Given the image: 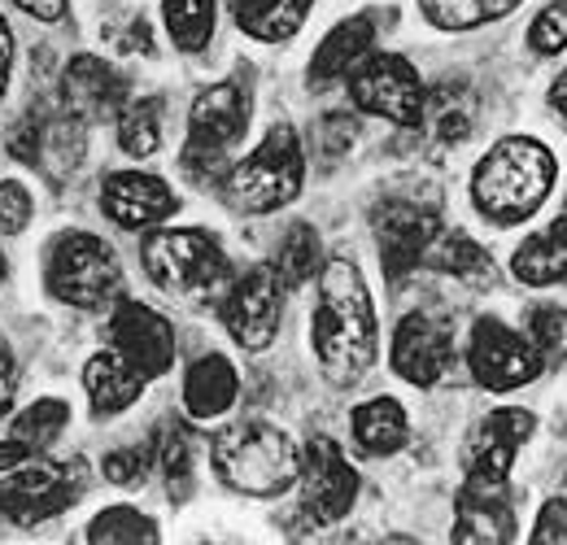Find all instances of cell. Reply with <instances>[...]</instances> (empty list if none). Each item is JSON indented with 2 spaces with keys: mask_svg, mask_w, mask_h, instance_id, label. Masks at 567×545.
Listing matches in <instances>:
<instances>
[{
  "mask_svg": "<svg viewBox=\"0 0 567 545\" xmlns=\"http://www.w3.org/2000/svg\"><path fill=\"white\" fill-rule=\"evenodd\" d=\"M315 358L323 367V376L332 384H358L371 362H375V310H371V292L362 284L350 258H332L319 271V301H315Z\"/></svg>",
  "mask_w": 567,
  "mask_h": 545,
  "instance_id": "obj_1",
  "label": "cell"
},
{
  "mask_svg": "<svg viewBox=\"0 0 567 545\" xmlns=\"http://www.w3.org/2000/svg\"><path fill=\"white\" fill-rule=\"evenodd\" d=\"M550 188H555V157L542 140L528 136L497 140L472 175V202L497 227H515L533 218L546 205Z\"/></svg>",
  "mask_w": 567,
  "mask_h": 545,
  "instance_id": "obj_2",
  "label": "cell"
},
{
  "mask_svg": "<svg viewBox=\"0 0 567 545\" xmlns=\"http://www.w3.org/2000/svg\"><path fill=\"white\" fill-rule=\"evenodd\" d=\"M144 271L153 275L157 288L184 301H223L231 284V263L218 245V236L202 227H166L144 240Z\"/></svg>",
  "mask_w": 567,
  "mask_h": 545,
  "instance_id": "obj_3",
  "label": "cell"
},
{
  "mask_svg": "<svg viewBox=\"0 0 567 545\" xmlns=\"http://www.w3.org/2000/svg\"><path fill=\"white\" fill-rule=\"evenodd\" d=\"M249 114H254V92L249 79H223L206 88L193 101V119H188V144H184V171L197 184H223L227 175V153L240 144L249 132Z\"/></svg>",
  "mask_w": 567,
  "mask_h": 545,
  "instance_id": "obj_4",
  "label": "cell"
},
{
  "mask_svg": "<svg viewBox=\"0 0 567 545\" xmlns=\"http://www.w3.org/2000/svg\"><path fill=\"white\" fill-rule=\"evenodd\" d=\"M214 467L236 493L276 497L297 480L301 454L280 428L254 419V423H231L214 436Z\"/></svg>",
  "mask_w": 567,
  "mask_h": 545,
  "instance_id": "obj_5",
  "label": "cell"
},
{
  "mask_svg": "<svg viewBox=\"0 0 567 545\" xmlns=\"http://www.w3.org/2000/svg\"><path fill=\"white\" fill-rule=\"evenodd\" d=\"M301 179H306L301 140L288 123H276L245 162H236L223 175V193L245 214H271L301 193Z\"/></svg>",
  "mask_w": 567,
  "mask_h": 545,
  "instance_id": "obj_6",
  "label": "cell"
},
{
  "mask_svg": "<svg viewBox=\"0 0 567 545\" xmlns=\"http://www.w3.org/2000/svg\"><path fill=\"white\" fill-rule=\"evenodd\" d=\"M44 284L58 301L79 306V310H101L105 301L118 297L123 271L118 258L105 240H96L92 232H62L49 245L44 258Z\"/></svg>",
  "mask_w": 567,
  "mask_h": 545,
  "instance_id": "obj_7",
  "label": "cell"
},
{
  "mask_svg": "<svg viewBox=\"0 0 567 545\" xmlns=\"http://www.w3.org/2000/svg\"><path fill=\"white\" fill-rule=\"evenodd\" d=\"M83 493V463L79 459H27L9 467L0 480V515L9 524H40L62 515Z\"/></svg>",
  "mask_w": 567,
  "mask_h": 545,
  "instance_id": "obj_8",
  "label": "cell"
},
{
  "mask_svg": "<svg viewBox=\"0 0 567 545\" xmlns=\"http://www.w3.org/2000/svg\"><path fill=\"white\" fill-rule=\"evenodd\" d=\"M424 83L420 70L398 53H375L362 58V66L350 70V101L362 114L389 119L398 127H420L424 119Z\"/></svg>",
  "mask_w": 567,
  "mask_h": 545,
  "instance_id": "obj_9",
  "label": "cell"
},
{
  "mask_svg": "<svg viewBox=\"0 0 567 545\" xmlns=\"http://www.w3.org/2000/svg\"><path fill=\"white\" fill-rule=\"evenodd\" d=\"M371 227H375V245H380V267H384V275L393 284H402L406 275L424 263L427 245L441 232L436 202L384 197V202L371 209Z\"/></svg>",
  "mask_w": 567,
  "mask_h": 545,
  "instance_id": "obj_10",
  "label": "cell"
},
{
  "mask_svg": "<svg viewBox=\"0 0 567 545\" xmlns=\"http://www.w3.org/2000/svg\"><path fill=\"white\" fill-rule=\"evenodd\" d=\"M280 275L276 267H254L240 279L227 284L223 301H218V315L231 332V341L240 349H267L280 332V315H284V297H280Z\"/></svg>",
  "mask_w": 567,
  "mask_h": 545,
  "instance_id": "obj_11",
  "label": "cell"
},
{
  "mask_svg": "<svg viewBox=\"0 0 567 545\" xmlns=\"http://www.w3.org/2000/svg\"><path fill=\"white\" fill-rule=\"evenodd\" d=\"M467 367L476 376L481 389L489 393H511V389H524L542 376V353L533 349L528 337L511 332L502 319H481L472 328V345H467Z\"/></svg>",
  "mask_w": 567,
  "mask_h": 545,
  "instance_id": "obj_12",
  "label": "cell"
},
{
  "mask_svg": "<svg viewBox=\"0 0 567 545\" xmlns=\"http://www.w3.org/2000/svg\"><path fill=\"white\" fill-rule=\"evenodd\" d=\"M297 480H301L306 515H315V524H337V520L350 515L358 497V472L346 463V454L332 436H310L306 441Z\"/></svg>",
  "mask_w": 567,
  "mask_h": 545,
  "instance_id": "obj_13",
  "label": "cell"
},
{
  "mask_svg": "<svg viewBox=\"0 0 567 545\" xmlns=\"http://www.w3.org/2000/svg\"><path fill=\"white\" fill-rule=\"evenodd\" d=\"M537 419L519 407H502L481 419L463 441V476L467 484H506L519 445L533 436Z\"/></svg>",
  "mask_w": 567,
  "mask_h": 545,
  "instance_id": "obj_14",
  "label": "cell"
},
{
  "mask_svg": "<svg viewBox=\"0 0 567 545\" xmlns=\"http://www.w3.org/2000/svg\"><path fill=\"white\" fill-rule=\"evenodd\" d=\"M110 345H114V353L141 380L166 376L171 362H175V328H171V319L157 315L144 301H123L114 310V319H110Z\"/></svg>",
  "mask_w": 567,
  "mask_h": 545,
  "instance_id": "obj_15",
  "label": "cell"
},
{
  "mask_svg": "<svg viewBox=\"0 0 567 545\" xmlns=\"http://www.w3.org/2000/svg\"><path fill=\"white\" fill-rule=\"evenodd\" d=\"M454 349H450V332L427 319V315H406L393 332V371L415 384V389H432L445 367H450Z\"/></svg>",
  "mask_w": 567,
  "mask_h": 545,
  "instance_id": "obj_16",
  "label": "cell"
},
{
  "mask_svg": "<svg viewBox=\"0 0 567 545\" xmlns=\"http://www.w3.org/2000/svg\"><path fill=\"white\" fill-rule=\"evenodd\" d=\"M101 205L127 232L153 227V223H162V218H171L179 209L175 193L157 175H144V171H118V175H110L105 188H101Z\"/></svg>",
  "mask_w": 567,
  "mask_h": 545,
  "instance_id": "obj_17",
  "label": "cell"
},
{
  "mask_svg": "<svg viewBox=\"0 0 567 545\" xmlns=\"http://www.w3.org/2000/svg\"><path fill=\"white\" fill-rule=\"evenodd\" d=\"M458 545H506L515 542V506L506 497V484H467L454 511Z\"/></svg>",
  "mask_w": 567,
  "mask_h": 545,
  "instance_id": "obj_18",
  "label": "cell"
},
{
  "mask_svg": "<svg viewBox=\"0 0 567 545\" xmlns=\"http://www.w3.org/2000/svg\"><path fill=\"white\" fill-rule=\"evenodd\" d=\"M62 105L74 119H114L127 105V79L101 58H74L62 74Z\"/></svg>",
  "mask_w": 567,
  "mask_h": 545,
  "instance_id": "obj_19",
  "label": "cell"
},
{
  "mask_svg": "<svg viewBox=\"0 0 567 545\" xmlns=\"http://www.w3.org/2000/svg\"><path fill=\"white\" fill-rule=\"evenodd\" d=\"M371 44H375V22H371L367 13L346 18V22L332 27V31L323 35V44L315 49V58H310V83H315V88H328V83L346 79V74L371 53Z\"/></svg>",
  "mask_w": 567,
  "mask_h": 545,
  "instance_id": "obj_20",
  "label": "cell"
},
{
  "mask_svg": "<svg viewBox=\"0 0 567 545\" xmlns=\"http://www.w3.org/2000/svg\"><path fill=\"white\" fill-rule=\"evenodd\" d=\"M35 119V114H31ZM83 119H74L71 110L58 119H35V140H31V166H40L53 184H62L71 171L83 162Z\"/></svg>",
  "mask_w": 567,
  "mask_h": 545,
  "instance_id": "obj_21",
  "label": "cell"
},
{
  "mask_svg": "<svg viewBox=\"0 0 567 545\" xmlns=\"http://www.w3.org/2000/svg\"><path fill=\"white\" fill-rule=\"evenodd\" d=\"M236 393H240V380H236V367L223 353H206L184 376V407H188L193 419L227 414V410L236 407Z\"/></svg>",
  "mask_w": 567,
  "mask_h": 545,
  "instance_id": "obj_22",
  "label": "cell"
},
{
  "mask_svg": "<svg viewBox=\"0 0 567 545\" xmlns=\"http://www.w3.org/2000/svg\"><path fill=\"white\" fill-rule=\"evenodd\" d=\"M83 384H87V398H92V414H96V419L127 410L144 389V380L114 353V349L96 353V358L83 367Z\"/></svg>",
  "mask_w": 567,
  "mask_h": 545,
  "instance_id": "obj_23",
  "label": "cell"
},
{
  "mask_svg": "<svg viewBox=\"0 0 567 545\" xmlns=\"http://www.w3.org/2000/svg\"><path fill=\"white\" fill-rule=\"evenodd\" d=\"M350 428H354L358 445H362L367 454H375V459L398 454V450L411 441V419H406V410L398 407L393 398H371V402H362V407L350 414Z\"/></svg>",
  "mask_w": 567,
  "mask_h": 545,
  "instance_id": "obj_24",
  "label": "cell"
},
{
  "mask_svg": "<svg viewBox=\"0 0 567 545\" xmlns=\"http://www.w3.org/2000/svg\"><path fill=\"white\" fill-rule=\"evenodd\" d=\"M472 123H476V105H472V92H467L463 83L450 79V83L432 88L424 96V119H420V127H424L436 144H463V140L472 136Z\"/></svg>",
  "mask_w": 567,
  "mask_h": 545,
  "instance_id": "obj_25",
  "label": "cell"
},
{
  "mask_svg": "<svg viewBox=\"0 0 567 545\" xmlns=\"http://www.w3.org/2000/svg\"><path fill=\"white\" fill-rule=\"evenodd\" d=\"M511 271H515V279H524V284H533V288L567 284V236L559 227L528 236V240L515 249Z\"/></svg>",
  "mask_w": 567,
  "mask_h": 545,
  "instance_id": "obj_26",
  "label": "cell"
},
{
  "mask_svg": "<svg viewBox=\"0 0 567 545\" xmlns=\"http://www.w3.org/2000/svg\"><path fill=\"white\" fill-rule=\"evenodd\" d=\"M310 4L315 0H245L236 9V22H240L245 35H254L262 44H284L301 31Z\"/></svg>",
  "mask_w": 567,
  "mask_h": 545,
  "instance_id": "obj_27",
  "label": "cell"
},
{
  "mask_svg": "<svg viewBox=\"0 0 567 545\" xmlns=\"http://www.w3.org/2000/svg\"><path fill=\"white\" fill-rule=\"evenodd\" d=\"M424 258L436 267V271L454 275V279H467V284L494 279V263H489V254H485L472 236H463V232H450V236L432 240Z\"/></svg>",
  "mask_w": 567,
  "mask_h": 545,
  "instance_id": "obj_28",
  "label": "cell"
},
{
  "mask_svg": "<svg viewBox=\"0 0 567 545\" xmlns=\"http://www.w3.org/2000/svg\"><path fill=\"white\" fill-rule=\"evenodd\" d=\"M162 18H166V31H171L175 49L202 53L210 44L214 0H162Z\"/></svg>",
  "mask_w": 567,
  "mask_h": 545,
  "instance_id": "obj_29",
  "label": "cell"
},
{
  "mask_svg": "<svg viewBox=\"0 0 567 545\" xmlns=\"http://www.w3.org/2000/svg\"><path fill=\"white\" fill-rule=\"evenodd\" d=\"M162 472H166V489L175 502H184L193 493V476H197V436L188 423H171L166 441H162V454H157Z\"/></svg>",
  "mask_w": 567,
  "mask_h": 545,
  "instance_id": "obj_30",
  "label": "cell"
},
{
  "mask_svg": "<svg viewBox=\"0 0 567 545\" xmlns=\"http://www.w3.org/2000/svg\"><path fill=\"white\" fill-rule=\"evenodd\" d=\"M118 144L132 157H153L162 144V101L144 96L118 110Z\"/></svg>",
  "mask_w": 567,
  "mask_h": 545,
  "instance_id": "obj_31",
  "label": "cell"
},
{
  "mask_svg": "<svg viewBox=\"0 0 567 545\" xmlns=\"http://www.w3.org/2000/svg\"><path fill=\"white\" fill-rule=\"evenodd\" d=\"M519 0H420L424 18L441 31H472L489 18H502L511 13Z\"/></svg>",
  "mask_w": 567,
  "mask_h": 545,
  "instance_id": "obj_32",
  "label": "cell"
},
{
  "mask_svg": "<svg viewBox=\"0 0 567 545\" xmlns=\"http://www.w3.org/2000/svg\"><path fill=\"white\" fill-rule=\"evenodd\" d=\"M87 542L92 545H153L157 542V524L141 515L136 506H110L92 520L87 528Z\"/></svg>",
  "mask_w": 567,
  "mask_h": 545,
  "instance_id": "obj_33",
  "label": "cell"
},
{
  "mask_svg": "<svg viewBox=\"0 0 567 545\" xmlns=\"http://www.w3.org/2000/svg\"><path fill=\"white\" fill-rule=\"evenodd\" d=\"M66 423H71V407H66L62 398H40L35 407H27L22 414H18L13 436H18L31 454H40V450H49V445L62 436Z\"/></svg>",
  "mask_w": 567,
  "mask_h": 545,
  "instance_id": "obj_34",
  "label": "cell"
},
{
  "mask_svg": "<svg viewBox=\"0 0 567 545\" xmlns=\"http://www.w3.org/2000/svg\"><path fill=\"white\" fill-rule=\"evenodd\" d=\"M319 232L310 227V223H297V227H288V236L280 240V254H276V275H280V284L288 288H297V284H306L310 275L319 271Z\"/></svg>",
  "mask_w": 567,
  "mask_h": 545,
  "instance_id": "obj_35",
  "label": "cell"
},
{
  "mask_svg": "<svg viewBox=\"0 0 567 545\" xmlns=\"http://www.w3.org/2000/svg\"><path fill=\"white\" fill-rule=\"evenodd\" d=\"M528 341L542 353V362L567 367V310H559V306H533L528 310Z\"/></svg>",
  "mask_w": 567,
  "mask_h": 545,
  "instance_id": "obj_36",
  "label": "cell"
},
{
  "mask_svg": "<svg viewBox=\"0 0 567 545\" xmlns=\"http://www.w3.org/2000/svg\"><path fill=\"white\" fill-rule=\"evenodd\" d=\"M528 44H533L542 58L564 53L567 49V0L546 4V9L533 18V27H528Z\"/></svg>",
  "mask_w": 567,
  "mask_h": 545,
  "instance_id": "obj_37",
  "label": "cell"
},
{
  "mask_svg": "<svg viewBox=\"0 0 567 545\" xmlns=\"http://www.w3.org/2000/svg\"><path fill=\"white\" fill-rule=\"evenodd\" d=\"M31 223V193L18 179H0V236H18Z\"/></svg>",
  "mask_w": 567,
  "mask_h": 545,
  "instance_id": "obj_38",
  "label": "cell"
},
{
  "mask_svg": "<svg viewBox=\"0 0 567 545\" xmlns=\"http://www.w3.org/2000/svg\"><path fill=\"white\" fill-rule=\"evenodd\" d=\"M101 472H105L110 484H136V480L148 476V450H141V445H132V450H114V454H105Z\"/></svg>",
  "mask_w": 567,
  "mask_h": 545,
  "instance_id": "obj_39",
  "label": "cell"
},
{
  "mask_svg": "<svg viewBox=\"0 0 567 545\" xmlns=\"http://www.w3.org/2000/svg\"><path fill=\"white\" fill-rule=\"evenodd\" d=\"M315 140H319L323 157H328V162H337V157L354 144V123H350V114H328V119L315 127Z\"/></svg>",
  "mask_w": 567,
  "mask_h": 545,
  "instance_id": "obj_40",
  "label": "cell"
},
{
  "mask_svg": "<svg viewBox=\"0 0 567 545\" xmlns=\"http://www.w3.org/2000/svg\"><path fill=\"white\" fill-rule=\"evenodd\" d=\"M533 542L537 545H567V502L564 497H550L533 524Z\"/></svg>",
  "mask_w": 567,
  "mask_h": 545,
  "instance_id": "obj_41",
  "label": "cell"
},
{
  "mask_svg": "<svg viewBox=\"0 0 567 545\" xmlns=\"http://www.w3.org/2000/svg\"><path fill=\"white\" fill-rule=\"evenodd\" d=\"M13 384H18V362H13V349L0 337V414L13 407Z\"/></svg>",
  "mask_w": 567,
  "mask_h": 545,
  "instance_id": "obj_42",
  "label": "cell"
},
{
  "mask_svg": "<svg viewBox=\"0 0 567 545\" xmlns=\"http://www.w3.org/2000/svg\"><path fill=\"white\" fill-rule=\"evenodd\" d=\"M18 9H27L31 18H40V22H58L62 13H66V0H13Z\"/></svg>",
  "mask_w": 567,
  "mask_h": 545,
  "instance_id": "obj_43",
  "label": "cell"
},
{
  "mask_svg": "<svg viewBox=\"0 0 567 545\" xmlns=\"http://www.w3.org/2000/svg\"><path fill=\"white\" fill-rule=\"evenodd\" d=\"M31 459V450L18 441V436H9V441H0V472H9V467H18V463H27Z\"/></svg>",
  "mask_w": 567,
  "mask_h": 545,
  "instance_id": "obj_44",
  "label": "cell"
},
{
  "mask_svg": "<svg viewBox=\"0 0 567 545\" xmlns=\"http://www.w3.org/2000/svg\"><path fill=\"white\" fill-rule=\"evenodd\" d=\"M9 66H13V35H9V22L0 18V96H4V83H9Z\"/></svg>",
  "mask_w": 567,
  "mask_h": 545,
  "instance_id": "obj_45",
  "label": "cell"
},
{
  "mask_svg": "<svg viewBox=\"0 0 567 545\" xmlns=\"http://www.w3.org/2000/svg\"><path fill=\"white\" fill-rule=\"evenodd\" d=\"M123 49H127V53H132V49H144V53H148V49H153V44H148V22H144V18H136V22L127 27Z\"/></svg>",
  "mask_w": 567,
  "mask_h": 545,
  "instance_id": "obj_46",
  "label": "cell"
},
{
  "mask_svg": "<svg viewBox=\"0 0 567 545\" xmlns=\"http://www.w3.org/2000/svg\"><path fill=\"white\" fill-rule=\"evenodd\" d=\"M550 105L559 110V119L567 123V74H559V83L550 88Z\"/></svg>",
  "mask_w": 567,
  "mask_h": 545,
  "instance_id": "obj_47",
  "label": "cell"
},
{
  "mask_svg": "<svg viewBox=\"0 0 567 545\" xmlns=\"http://www.w3.org/2000/svg\"><path fill=\"white\" fill-rule=\"evenodd\" d=\"M555 227H559V232L567 236V202H564V214H559V223H555Z\"/></svg>",
  "mask_w": 567,
  "mask_h": 545,
  "instance_id": "obj_48",
  "label": "cell"
},
{
  "mask_svg": "<svg viewBox=\"0 0 567 545\" xmlns=\"http://www.w3.org/2000/svg\"><path fill=\"white\" fill-rule=\"evenodd\" d=\"M0 279H4V258H0Z\"/></svg>",
  "mask_w": 567,
  "mask_h": 545,
  "instance_id": "obj_49",
  "label": "cell"
},
{
  "mask_svg": "<svg viewBox=\"0 0 567 545\" xmlns=\"http://www.w3.org/2000/svg\"><path fill=\"white\" fill-rule=\"evenodd\" d=\"M231 4H236V9H240V4H245V0H231Z\"/></svg>",
  "mask_w": 567,
  "mask_h": 545,
  "instance_id": "obj_50",
  "label": "cell"
}]
</instances>
